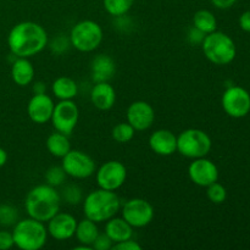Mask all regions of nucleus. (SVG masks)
I'll list each match as a JSON object with an SVG mask.
<instances>
[{"label":"nucleus","instance_id":"obj_18","mask_svg":"<svg viewBox=\"0 0 250 250\" xmlns=\"http://www.w3.org/2000/svg\"><path fill=\"white\" fill-rule=\"evenodd\" d=\"M116 72L114 59L105 54H99L90 62V77L94 83L109 82Z\"/></svg>","mask_w":250,"mask_h":250},{"label":"nucleus","instance_id":"obj_36","mask_svg":"<svg viewBox=\"0 0 250 250\" xmlns=\"http://www.w3.org/2000/svg\"><path fill=\"white\" fill-rule=\"evenodd\" d=\"M205 36L207 34L203 33L202 31H199L198 28H195L194 26L188 31V41H189L190 44H194V45H202L203 41H204Z\"/></svg>","mask_w":250,"mask_h":250},{"label":"nucleus","instance_id":"obj_10","mask_svg":"<svg viewBox=\"0 0 250 250\" xmlns=\"http://www.w3.org/2000/svg\"><path fill=\"white\" fill-rule=\"evenodd\" d=\"M80 119V109L73 100H59L54 106L51 125L55 131L70 136L76 128Z\"/></svg>","mask_w":250,"mask_h":250},{"label":"nucleus","instance_id":"obj_13","mask_svg":"<svg viewBox=\"0 0 250 250\" xmlns=\"http://www.w3.org/2000/svg\"><path fill=\"white\" fill-rule=\"evenodd\" d=\"M188 176L194 185L207 188L219 180V168L207 156L193 159L188 166Z\"/></svg>","mask_w":250,"mask_h":250},{"label":"nucleus","instance_id":"obj_1","mask_svg":"<svg viewBox=\"0 0 250 250\" xmlns=\"http://www.w3.org/2000/svg\"><path fill=\"white\" fill-rule=\"evenodd\" d=\"M45 28L33 21L15 24L7 34V46L16 58H32L42 53L48 45Z\"/></svg>","mask_w":250,"mask_h":250},{"label":"nucleus","instance_id":"obj_22","mask_svg":"<svg viewBox=\"0 0 250 250\" xmlns=\"http://www.w3.org/2000/svg\"><path fill=\"white\" fill-rule=\"evenodd\" d=\"M51 93L59 100H73L78 94V85L71 77L61 76L51 84Z\"/></svg>","mask_w":250,"mask_h":250},{"label":"nucleus","instance_id":"obj_23","mask_svg":"<svg viewBox=\"0 0 250 250\" xmlns=\"http://www.w3.org/2000/svg\"><path fill=\"white\" fill-rule=\"evenodd\" d=\"M99 233L100 232L99 229H98L97 222L92 221V220L87 219V217L77 222L75 236L81 244H84V246L92 248V244L94 243L95 238H97Z\"/></svg>","mask_w":250,"mask_h":250},{"label":"nucleus","instance_id":"obj_38","mask_svg":"<svg viewBox=\"0 0 250 250\" xmlns=\"http://www.w3.org/2000/svg\"><path fill=\"white\" fill-rule=\"evenodd\" d=\"M237 2V0H211V4L214 5L216 9L220 10H227L229 7L233 6Z\"/></svg>","mask_w":250,"mask_h":250},{"label":"nucleus","instance_id":"obj_26","mask_svg":"<svg viewBox=\"0 0 250 250\" xmlns=\"http://www.w3.org/2000/svg\"><path fill=\"white\" fill-rule=\"evenodd\" d=\"M105 11L114 17L124 16L132 9L134 0H103Z\"/></svg>","mask_w":250,"mask_h":250},{"label":"nucleus","instance_id":"obj_32","mask_svg":"<svg viewBox=\"0 0 250 250\" xmlns=\"http://www.w3.org/2000/svg\"><path fill=\"white\" fill-rule=\"evenodd\" d=\"M70 45H71L70 38H66V37L60 36L53 39V42L50 43V49L54 54L61 55V54L65 53V51L67 50Z\"/></svg>","mask_w":250,"mask_h":250},{"label":"nucleus","instance_id":"obj_39","mask_svg":"<svg viewBox=\"0 0 250 250\" xmlns=\"http://www.w3.org/2000/svg\"><path fill=\"white\" fill-rule=\"evenodd\" d=\"M43 93H46V85L42 81H38L33 84V94H43Z\"/></svg>","mask_w":250,"mask_h":250},{"label":"nucleus","instance_id":"obj_17","mask_svg":"<svg viewBox=\"0 0 250 250\" xmlns=\"http://www.w3.org/2000/svg\"><path fill=\"white\" fill-rule=\"evenodd\" d=\"M149 146L160 156H170L177 151V136L170 129H156L149 137Z\"/></svg>","mask_w":250,"mask_h":250},{"label":"nucleus","instance_id":"obj_40","mask_svg":"<svg viewBox=\"0 0 250 250\" xmlns=\"http://www.w3.org/2000/svg\"><path fill=\"white\" fill-rule=\"evenodd\" d=\"M7 163V153L5 149L0 148V167L5 165Z\"/></svg>","mask_w":250,"mask_h":250},{"label":"nucleus","instance_id":"obj_29","mask_svg":"<svg viewBox=\"0 0 250 250\" xmlns=\"http://www.w3.org/2000/svg\"><path fill=\"white\" fill-rule=\"evenodd\" d=\"M66 178H67V175H66L65 170L61 165L51 166L45 172L46 185L51 186V187H60L66 182Z\"/></svg>","mask_w":250,"mask_h":250},{"label":"nucleus","instance_id":"obj_14","mask_svg":"<svg viewBox=\"0 0 250 250\" xmlns=\"http://www.w3.org/2000/svg\"><path fill=\"white\" fill-rule=\"evenodd\" d=\"M126 119L136 131H146L153 126L155 111L149 103L144 100H137L127 107Z\"/></svg>","mask_w":250,"mask_h":250},{"label":"nucleus","instance_id":"obj_30","mask_svg":"<svg viewBox=\"0 0 250 250\" xmlns=\"http://www.w3.org/2000/svg\"><path fill=\"white\" fill-rule=\"evenodd\" d=\"M19 221V211L10 204H0V226H14Z\"/></svg>","mask_w":250,"mask_h":250},{"label":"nucleus","instance_id":"obj_8","mask_svg":"<svg viewBox=\"0 0 250 250\" xmlns=\"http://www.w3.org/2000/svg\"><path fill=\"white\" fill-rule=\"evenodd\" d=\"M61 160V166L65 170L66 175L76 180L89 178L97 171L95 161L92 156L82 150L71 149Z\"/></svg>","mask_w":250,"mask_h":250},{"label":"nucleus","instance_id":"obj_15","mask_svg":"<svg viewBox=\"0 0 250 250\" xmlns=\"http://www.w3.org/2000/svg\"><path fill=\"white\" fill-rule=\"evenodd\" d=\"M77 222L73 215L59 211L46 222L48 234L56 241H67L75 236Z\"/></svg>","mask_w":250,"mask_h":250},{"label":"nucleus","instance_id":"obj_21","mask_svg":"<svg viewBox=\"0 0 250 250\" xmlns=\"http://www.w3.org/2000/svg\"><path fill=\"white\" fill-rule=\"evenodd\" d=\"M133 227L124 217H111L105 224V233L115 243L126 241L133 237Z\"/></svg>","mask_w":250,"mask_h":250},{"label":"nucleus","instance_id":"obj_37","mask_svg":"<svg viewBox=\"0 0 250 250\" xmlns=\"http://www.w3.org/2000/svg\"><path fill=\"white\" fill-rule=\"evenodd\" d=\"M239 26L247 33H250V10L244 11L243 14L239 16Z\"/></svg>","mask_w":250,"mask_h":250},{"label":"nucleus","instance_id":"obj_34","mask_svg":"<svg viewBox=\"0 0 250 250\" xmlns=\"http://www.w3.org/2000/svg\"><path fill=\"white\" fill-rule=\"evenodd\" d=\"M112 249L116 250H142V246L134 239L129 238L126 241L119 242V243H115Z\"/></svg>","mask_w":250,"mask_h":250},{"label":"nucleus","instance_id":"obj_25","mask_svg":"<svg viewBox=\"0 0 250 250\" xmlns=\"http://www.w3.org/2000/svg\"><path fill=\"white\" fill-rule=\"evenodd\" d=\"M193 26L202 31L203 33L209 34L211 32L216 31L217 20L215 15L209 10H198L193 16Z\"/></svg>","mask_w":250,"mask_h":250},{"label":"nucleus","instance_id":"obj_5","mask_svg":"<svg viewBox=\"0 0 250 250\" xmlns=\"http://www.w3.org/2000/svg\"><path fill=\"white\" fill-rule=\"evenodd\" d=\"M203 53L210 62L215 65H229L236 59L237 48L229 34L214 31L207 34L202 43Z\"/></svg>","mask_w":250,"mask_h":250},{"label":"nucleus","instance_id":"obj_11","mask_svg":"<svg viewBox=\"0 0 250 250\" xmlns=\"http://www.w3.org/2000/svg\"><path fill=\"white\" fill-rule=\"evenodd\" d=\"M95 180L102 189L116 192L126 182L127 168L121 161L109 160L95 171Z\"/></svg>","mask_w":250,"mask_h":250},{"label":"nucleus","instance_id":"obj_19","mask_svg":"<svg viewBox=\"0 0 250 250\" xmlns=\"http://www.w3.org/2000/svg\"><path fill=\"white\" fill-rule=\"evenodd\" d=\"M90 102L102 111H107L116 103V92L109 82L94 83L90 90Z\"/></svg>","mask_w":250,"mask_h":250},{"label":"nucleus","instance_id":"obj_3","mask_svg":"<svg viewBox=\"0 0 250 250\" xmlns=\"http://www.w3.org/2000/svg\"><path fill=\"white\" fill-rule=\"evenodd\" d=\"M83 214L84 217L102 224L106 222L111 217L116 216L121 210V199L112 190L99 189L88 193L83 198Z\"/></svg>","mask_w":250,"mask_h":250},{"label":"nucleus","instance_id":"obj_20","mask_svg":"<svg viewBox=\"0 0 250 250\" xmlns=\"http://www.w3.org/2000/svg\"><path fill=\"white\" fill-rule=\"evenodd\" d=\"M34 66L28 58H16L11 66V78L19 87H27L34 80Z\"/></svg>","mask_w":250,"mask_h":250},{"label":"nucleus","instance_id":"obj_31","mask_svg":"<svg viewBox=\"0 0 250 250\" xmlns=\"http://www.w3.org/2000/svg\"><path fill=\"white\" fill-rule=\"evenodd\" d=\"M207 195L208 199L214 204H222L227 198V190L221 183L214 182L212 185L207 187Z\"/></svg>","mask_w":250,"mask_h":250},{"label":"nucleus","instance_id":"obj_27","mask_svg":"<svg viewBox=\"0 0 250 250\" xmlns=\"http://www.w3.org/2000/svg\"><path fill=\"white\" fill-rule=\"evenodd\" d=\"M136 129L128 124V122H120L112 128L111 137L115 142L120 144H125L131 142L134 138Z\"/></svg>","mask_w":250,"mask_h":250},{"label":"nucleus","instance_id":"obj_7","mask_svg":"<svg viewBox=\"0 0 250 250\" xmlns=\"http://www.w3.org/2000/svg\"><path fill=\"white\" fill-rule=\"evenodd\" d=\"M212 141L209 134L199 128H188L177 136V151L188 159L208 156L211 151Z\"/></svg>","mask_w":250,"mask_h":250},{"label":"nucleus","instance_id":"obj_24","mask_svg":"<svg viewBox=\"0 0 250 250\" xmlns=\"http://www.w3.org/2000/svg\"><path fill=\"white\" fill-rule=\"evenodd\" d=\"M45 146L54 158L59 159H62L71 150V143L70 139H68V136L58 131L51 133L46 138Z\"/></svg>","mask_w":250,"mask_h":250},{"label":"nucleus","instance_id":"obj_28","mask_svg":"<svg viewBox=\"0 0 250 250\" xmlns=\"http://www.w3.org/2000/svg\"><path fill=\"white\" fill-rule=\"evenodd\" d=\"M60 193L61 200L68 205H78L83 202V190L78 185H66Z\"/></svg>","mask_w":250,"mask_h":250},{"label":"nucleus","instance_id":"obj_33","mask_svg":"<svg viewBox=\"0 0 250 250\" xmlns=\"http://www.w3.org/2000/svg\"><path fill=\"white\" fill-rule=\"evenodd\" d=\"M114 247V242L109 238L106 233H99L95 238L94 243L92 244V249L94 250H109Z\"/></svg>","mask_w":250,"mask_h":250},{"label":"nucleus","instance_id":"obj_2","mask_svg":"<svg viewBox=\"0 0 250 250\" xmlns=\"http://www.w3.org/2000/svg\"><path fill=\"white\" fill-rule=\"evenodd\" d=\"M61 197L55 187L39 185L32 188L24 199V210L28 217L42 222H48L60 211Z\"/></svg>","mask_w":250,"mask_h":250},{"label":"nucleus","instance_id":"obj_16","mask_svg":"<svg viewBox=\"0 0 250 250\" xmlns=\"http://www.w3.org/2000/svg\"><path fill=\"white\" fill-rule=\"evenodd\" d=\"M55 103L46 93L33 94L27 104V114L31 121L37 125H44L50 121Z\"/></svg>","mask_w":250,"mask_h":250},{"label":"nucleus","instance_id":"obj_4","mask_svg":"<svg viewBox=\"0 0 250 250\" xmlns=\"http://www.w3.org/2000/svg\"><path fill=\"white\" fill-rule=\"evenodd\" d=\"M48 229L44 222L36 219H23L14 225L12 237L15 247L21 250H39L48 241Z\"/></svg>","mask_w":250,"mask_h":250},{"label":"nucleus","instance_id":"obj_9","mask_svg":"<svg viewBox=\"0 0 250 250\" xmlns=\"http://www.w3.org/2000/svg\"><path fill=\"white\" fill-rule=\"evenodd\" d=\"M121 216L133 229H143L148 226L154 219V208L148 200L133 198L121 205Z\"/></svg>","mask_w":250,"mask_h":250},{"label":"nucleus","instance_id":"obj_35","mask_svg":"<svg viewBox=\"0 0 250 250\" xmlns=\"http://www.w3.org/2000/svg\"><path fill=\"white\" fill-rule=\"evenodd\" d=\"M15 247L12 232L0 231V250H9Z\"/></svg>","mask_w":250,"mask_h":250},{"label":"nucleus","instance_id":"obj_6","mask_svg":"<svg viewBox=\"0 0 250 250\" xmlns=\"http://www.w3.org/2000/svg\"><path fill=\"white\" fill-rule=\"evenodd\" d=\"M71 46L81 53H90L99 48L104 33L98 22L93 20H83L77 22L70 31Z\"/></svg>","mask_w":250,"mask_h":250},{"label":"nucleus","instance_id":"obj_12","mask_svg":"<svg viewBox=\"0 0 250 250\" xmlns=\"http://www.w3.org/2000/svg\"><path fill=\"white\" fill-rule=\"evenodd\" d=\"M224 111L233 119L246 117L250 112V94L247 89L238 85L227 88L221 98Z\"/></svg>","mask_w":250,"mask_h":250}]
</instances>
